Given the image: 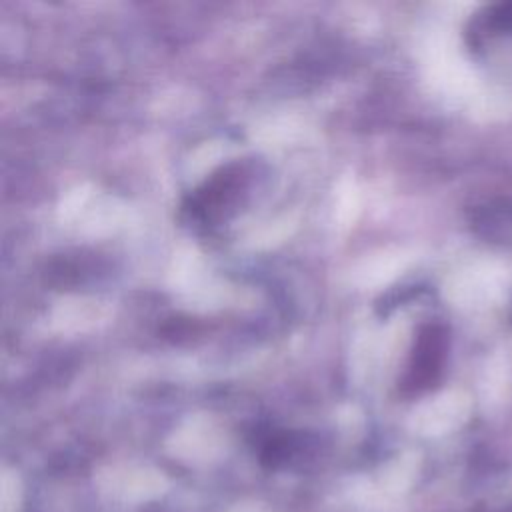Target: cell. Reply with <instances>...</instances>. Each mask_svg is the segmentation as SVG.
Returning a JSON list of instances; mask_svg holds the SVG:
<instances>
[]
</instances>
